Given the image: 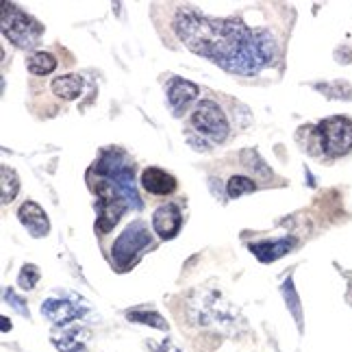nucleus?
Segmentation results:
<instances>
[{
	"mask_svg": "<svg viewBox=\"0 0 352 352\" xmlns=\"http://www.w3.org/2000/svg\"><path fill=\"white\" fill-rule=\"evenodd\" d=\"M318 148L329 157H342L352 151V122L344 116L322 120L316 126Z\"/></svg>",
	"mask_w": 352,
	"mask_h": 352,
	"instance_id": "obj_4",
	"label": "nucleus"
},
{
	"mask_svg": "<svg viewBox=\"0 0 352 352\" xmlns=\"http://www.w3.org/2000/svg\"><path fill=\"white\" fill-rule=\"evenodd\" d=\"M174 31L192 52L233 74L254 76L276 59L274 35L265 29H248L237 18L220 20L194 9H179Z\"/></svg>",
	"mask_w": 352,
	"mask_h": 352,
	"instance_id": "obj_1",
	"label": "nucleus"
},
{
	"mask_svg": "<svg viewBox=\"0 0 352 352\" xmlns=\"http://www.w3.org/2000/svg\"><path fill=\"white\" fill-rule=\"evenodd\" d=\"M126 318L131 322L146 324V327H153V329H159V331H168V322L159 314H155V311H129Z\"/></svg>",
	"mask_w": 352,
	"mask_h": 352,
	"instance_id": "obj_17",
	"label": "nucleus"
},
{
	"mask_svg": "<svg viewBox=\"0 0 352 352\" xmlns=\"http://www.w3.org/2000/svg\"><path fill=\"white\" fill-rule=\"evenodd\" d=\"M283 296H285V302H287L289 311L294 314L296 322L302 327V307H300V298H298V294H296V287H294L292 278H287L285 283H283Z\"/></svg>",
	"mask_w": 352,
	"mask_h": 352,
	"instance_id": "obj_19",
	"label": "nucleus"
},
{
	"mask_svg": "<svg viewBox=\"0 0 352 352\" xmlns=\"http://www.w3.org/2000/svg\"><path fill=\"white\" fill-rule=\"evenodd\" d=\"M18 220L35 239L46 237L48 231H50V220H48L46 211L33 200H26L24 205L18 209Z\"/></svg>",
	"mask_w": 352,
	"mask_h": 352,
	"instance_id": "obj_8",
	"label": "nucleus"
},
{
	"mask_svg": "<svg viewBox=\"0 0 352 352\" xmlns=\"http://www.w3.org/2000/svg\"><path fill=\"white\" fill-rule=\"evenodd\" d=\"M198 94H200V89L196 83H192V80L179 78V76L172 78L168 85V102L172 107V111L181 113L183 109H187V107L198 98Z\"/></svg>",
	"mask_w": 352,
	"mask_h": 352,
	"instance_id": "obj_10",
	"label": "nucleus"
},
{
	"mask_svg": "<svg viewBox=\"0 0 352 352\" xmlns=\"http://www.w3.org/2000/svg\"><path fill=\"white\" fill-rule=\"evenodd\" d=\"M83 91V78L78 74H63L52 80V94L63 100H74Z\"/></svg>",
	"mask_w": 352,
	"mask_h": 352,
	"instance_id": "obj_14",
	"label": "nucleus"
},
{
	"mask_svg": "<svg viewBox=\"0 0 352 352\" xmlns=\"http://www.w3.org/2000/svg\"><path fill=\"white\" fill-rule=\"evenodd\" d=\"M157 352H181V350L176 348L172 342H164V344H161V346L157 348Z\"/></svg>",
	"mask_w": 352,
	"mask_h": 352,
	"instance_id": "obj_24",
	"label": "nucleus"
},
{
	"mask_svg": "<svg viewBox=\"0 0 352 352\" xmlns=\"http://www.w3.org/2000/svg\"><path fill=\"white\" fill-rule=\"evenodd\" d=\"M0 24H3V35L18 48H33L37 46L39 37H42V24L31 16H26L22 9L11 3L3 7V20H0Z\"/></svg>",
	"mask_w": 352,
	"mask_h": 352,
	"instance_id": "obj_3",
	"label": "nucleus"
},
{
	"mask_svg": "<svg viewBox=\"0 0 352 352\" xmlns=\"http://www.w3.org/2000/svg\"><path fill=\"white\" fill-rule=\"evenodd\" d=\"M37 280H39V267L33 265V263L22 265L20 274H18V285L22 289H33L37 285Z\"/></svg>",
	"mask_w": 352,
	"mask_h": 352,
	"instance_id": "obj_21",
	"label": "nucleus"
},
{
	"mask_svg": "<svg viewBox=\"0 0 352 352\" xmlns=\"http://www.w3.org/2000/svg\"><path fill=\"white\" fill-rule=\"evenodd\" d=\"M55 346H57L59 352H87L78 331H70V333H65L63 337H57Z\"/></svg>",
	"mask_w": 352,
	"mask_h": 352,
	"instance_id": "obj_20",
	"label": "nucleus"
},
{
	"mask_svg": "<svg viewBox=\"0 0 352 352\" xmlns=\"http://www.w3.org/2000/svg\"><path fill=\"white\" fill-rule=\"evenodd\" d=\"M20 192V179L18 174L13 172L9 166H3L0 168V200L9 205V202L18 196Z\"/></svg>",
	"mask_w": 352,
	"mask_h": 352,
	"instance_id": "obj_15",
	"label": "nucleus"
},
{
	"mask_svg": "<svg viewBox=\"0 0 352 352\" xmlns=\"http://www.w3.org/2000/svg\"><path fill=\"white\" fill-rule=\"evenodd\" d=\"M256 189V183L252 181V179H248V176H233L231 181H228V185H226V194H228V198H239V196H243V194H252Z\"/></svg>",
	"mask_w": 352,
	"mask_h": 352,
	"instance_id": "obj_18",
	"label": "nucleus"
},
{
	"mask_svg": "<svg viewBox=\"0 0 352 352\" xmlns=\"http://www.w3.org/2000/svg\"><path fill=\"white\" fill-rule=\"evenodd\" d=\"M9 329H11V324H9V318H5V316H3V333H7Z\"/></svg>",
	"mask_w": 352,
	"mask_h": 352,
	"instance_id": "obj_25",
	"label": "nucleus"
},
{
	"mask_svg": "<svg viewBox=\"0 0 352 352\" xmlns=\"http://www.w3.org/2000/svg\"><path fill=\"white\" fill-rule=\"evenodd\" d=\"M241 161L248 166V170H252V172H256V174H261L263 179H267V176H270V170H267V166H265V161L259 157V153L246 151V153L241 155Z\"/></svg>",
	"mask_w": 352,
	"mask_h": 352,
	"instance_id": "obj_22",
	"label": "nucleus"
},
{
	"mask_svg": "<svg viewBox=\"0 0 352 352\" xmlns=\"http://www.w3.org/2000/svg\"><path fill=\"white\" fill-rule=\"evenodd\" d=\"M26 67H29L31 74H37V76H46L50 72H55L57 67V59L55 55H50V52H33L26 61Z\"/></svg>",
	"mask_w": 352,
	"mask_h": 352,
	"instance_id": "obj_16",
	"label": "nucleus"
},
{
	"mask_svg": "<svg viewBox=\"0 0 352 352\" xmlns=\"http://www.w3.org/2000/svg\"><path fill=\"white\" fill-rule=\"evenodd\" d=\"M148 243H151V231L144 222H133L129 224L122 235L116 239L113 248H111V259L118 267H129L133 263V259L138 256Z\"/></svg>",
	"mask_w": 352,
	"mask_h": 352,
	"instance_id": "obj_6",
	"label": "nucleus"
},
{
	"mask_svg": "<svg viewBox=\"0 0 352 352\" xmlns=\"http://www.w3.org/2000/svg\"><path fill=\"white\" fill-rule=\"evenodd\" d=\"M5 300H7V302H9V305L13 307V309H16V311H18V314H20L22 318H31V316H29V309H26V302L22 300V298H20V296H18L16 292L7 289V292H5Z\"/></svg>",
	"mask_w": 352,
	"mask_h": 352,
	"instance_id": "obj_23",
	"label": "nucleus"
},
{
	"mask_svg": "<svg viewBox=\"0 0 352 352\" xmlns=\"http://www.w3.org/2000/svg\"><path fill=\"white\" fill-rule=\"evenodd\" d=\"M142 187L153 196H170L176 192V179L161 168H146L142 172Z\"/></svg>",
	"mask_w": 352,
	"mask_h": 352,
	"instance_id": "obj_11",
	"label": "nucleus"
},
{
	"mask_svg": "<svg viewBox=\"0 0 352 352\" xmlns=\"http://www.w3.org/2000/svg\"><path fill=\"white\" fill-rule=\"evenodd\" d=\"M94 172L100 174V176H107V179H111L118 185L122 196H124V200L129 202V207H133L135 211H140L144 207V202L138 194V187H135L133 166L129 164V159L120 151H107L100 157L96 168H94Z\"/></svg>",
	"mask_w": 352,
	"mask_h": 352,
	"instance_id": "obj_2",
	"label": "nucleus"
},
{
	"mask_svg": "<svg viewBox=\"0 0 352 352\" xmlns=\"http://www.w3.org/2000/svg\"><path fill=\"white\" fill-rule=\"evenodd\" d=\"M181 226H183V213L179 207L172 205V202H166V205L155 209L153 228L161 239H174L176 235H179Z\"/></svg>",
	"mask_w": 352,
	"mask_h": 352,
	"instance_id": "obj_7",
	"label": "nucleus"
},
{
	"mask_svg": "<svg viewBox=\"0 0 352 352\" xmlns=\"http://www.w3.org/2000/svg\"><path fill=\"white\" fill-rule=\"evenodd\" d=\"M126 200L122 198H113V200H100L96 205L98 211V220H96V231L98 233H109L111 228L120 222L122 213L126 211Z\"/></svg>",
	"mask_w": 352,
	"mask_h": 352,
	"instance_id": "obj_12",
	"label": "nucleus"
},
{
	"mask_svg": "<svg viewBox=\"0 0 352 352\" xmlns=\"http://www.w3.org/2000/svg\"><path fill=\"white\" fill-rule=\"evenodd\" d=\"M248 248L259 261L272 263V261L280 259V256H285L294 248V239L292 237H283V239H276V241H256V243H250Z\"/></svg>",
	"mask_w": 352,
	"mask_h": 352,
	"instance_id": "obj_13",
	"label": "nucleus"
},
{
	"mask_svg": "<svg viewBox=\"0 0 352 352\" xmlns=\"http://www.w3.org/2000/svg\"><path fill=\"white\" fill-rule=\"evenodd\" d=\"M189 120H192V126L196 129L200 138H205L213 144H222L228 138V133H231V126H228V120L222 111V107L213 100H200Z\"/></svg>",
	"mask_w": 352,
	"mask_h": 352,
	"instance_id": "obj_5",
	"label": "nucleus"
},
{
	"mask_svg": "<svg viewBox=\"0 0 352 352\" xmlns=\"http://www.w3.org/2000/svg\"><path fill=\"white\" fill-rule=\"evenodd\" d=\"M83 314H85V309L72 302L70 298H48L42 305V316L48 318L52 324H59V327H63V324L72 320H78Z\"/></svg>",
	"mask_w": 352,
	"mask_h": 352,
	"instance_id": "obj_9",
	"label": "nucleus"
}]
</instances>
